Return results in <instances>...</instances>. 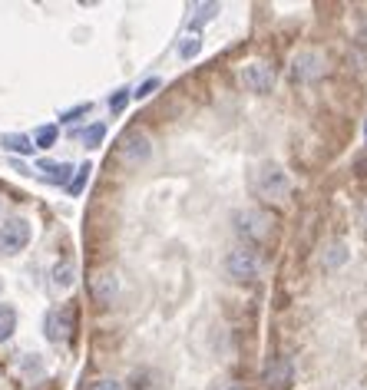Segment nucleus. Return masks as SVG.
<instances>
[{
    "instance_id": "obj_1",
    "label": "nucleus",
    "mask_w": 367,
    "mask_h": 390,
    "mask_svg": "<svg viewBox=\"0 0 367 390\" xmlns=\"http://www.w3.org/2000/svg\"><path fill=\"white\" fill-rule=\"evenodd\" d=\"M255 192L265 195V199H288L292 192V179L288 172L275 163H265L259 165V172H255Z\"/></svg>"
},
{
    "instance_id": "obj_2",
    "label": "nucleus",
    "mask_w": 367,
    "mask_h": 390,
    "mask_svg": "<svg viewBox=\"0 0 367 390\" xmlns=\"http://www.w3.org/2000/svg\"><path fill=\"white\" fill-rule=\"evenodd\" d=\"M152 156V139L146 136V132H126L123 136V142H119V159L130 165V169H139L142 163H149Z\"/></svg>"
},
{
    "instance_id": "obj_3",
    "label": "nucleus",
    "mask_w": 367,
    "mask_h": 390,
    "mask_svg": "<svg viewBox=\"0 0 367 390\" xmlns=\"http://www.w3.org/2000/svg\"><path fill=\"white\" fill-rule=\"evenodd\" d=\"M225 271L235 278V282H255L261 275V261L255 258L251 249H232L225 258Z\"/></svg>"
},
{
    "instance_id": "obj_4",
    "label": "nucleus",
    "mask_w": 367,
    "mask_h": 390,
    "mask_svg": "<svg viewBox=\"0 0 367 390\" xmlns=\"http://www.w3.org/2000/svg\"><path fill=\"white\" fill-rule=\"evenodd\" d=\"M235 232L238 235H245L249 241H265L271 232V218L259 208H245V212H235Z\"/></svg>"
},
{
    "instance_id": "obj_5",
    "label": "nucleus",
    "mask_w": 367,
    "mask_h": 390,
    "mask_svg": "<svg viewBox=\"0 0 367 390\" xmlns=\"http://www.w3.org/2000/svg\"><path fill=\"white\" fill-rule=\"evenodd\" d=\"M30 245V222L27 218H7L0 225V251L4 255H17Z\"/></svg>"
},
{
    "instance_id": "obj_6",
    "label": "nucleus",
    "mask_w": 367,
    "mask_h": 390,
    "mask_svg": "<svg viewBox=\"0 0 367 390\" xmlns=\"http://www.w3.org/2000/svg\"><path fill=\"white\" fill-rule=\"evenodd\" d=\"M242 83H245V89H251V93H268V89L275 87V70H271L265 60H255V63H249L242 70Z\"/></svg>"
},
{
    "instance_id": "obj_7",
    "label": "nucleus",
    "mask_w": 367,
    "mask_h": 390,
    "mask_svg": "<svg viewBox=\"0 0 367 390\" xmlns=\"http://www.w3.org/2000/svg\"><path fill=\"white\" fill-rule=\"evenodd\" d=\"M89 291H93V298H97L99 304L116 301V294H119L116 275H113V271H99V275H93V278H89Z\"/></svg>"
},
{
    "instance_id": "obj_8",
    "label": "nucleus",
    "mask_w": 367,
    "mask_h": 390,
    "mask_svg": "<svg viewBox=\"0 0 367 390\" xmlns=\"http://www.w3.org/2000/svg\"><path fill=\"white\" fill-rule=\"evenodd\" d=\"M324 70H328V63H324L321 54H301V56H294V76H298V80H318Z\"/></svg>"
},
{
    "instance_id": "obj_9",
    "label": "nucleus",
    "mask_w": 367,
    "mask_h": 390,
    "mask_svg": "<svg viewBox=\"0 0 367 390\" xmlns=\"http://www.w3.org/2000/svg\"><path fill=\"white\" fill-rule=\"evenodd\" d=\"M44 331L50 341H66L70 337V311H50Z\"/></svg>"
},
{
    "instance_id": "obj_10",
    "label": "nucleus",
    "mask_w": 367,
    "mask_h": 390,
    "mask_svg": "<svg viewBox=\"0 0 367 390\" xmlns=\"http://www.w3.org/2000/svg\"><path fill=\"white\" fill-rule=\"evenodd\" d=\"M37 169H44V179L46 182H56V185H63V182H70V175H73V165L70 163H40Z\"/></svg>"
},
{
    "instance_id": "obj_11",
    "label": "nucleus",
    "mask_w": 367,
    "mask_h": 390,
    "mask_svg": "<svg viewBox=\"0 0 367 390\" xmlns=\"http://www.w3.org/2000/svg\"><path fill=\"white\" fill-rule=\"evenodd\" d=\"M0 146H4L7 152H20V156H30L33 152L30 136H23V132H7V136L0 139Z\"/></svg>"
},
{
    "instance_id": "obj_12",
    "label": "nucleus",
    "mask_w": 367,
    "mask_h": 390,
    "mask_svg": "<svg viewBox=\"0 0 367 390\" xmlns=\"http://www.w3.org/2000/svg\"><path fill=\"white\" fill-rule=\"evenodd\" d=\"M56 139H60V126L56 122H46V126H40V130L33 132V146H40V149H50V146H56Z\"/></svg>"
},
{
    "instance_id": "obj_13",
    "label": "nucleus",
    "mask_w": 367,
    "mask_h": 390,
    "mask_svg": "<svg viewBox=\"0 0 367 390\" xmlns=\"http://www.w3.org/2000/svg\"><path fill=\"white\" fill-rule=\"evenodd\" d=\"M76 282V265L73 261H56L54 265V284L56 288H70Z\"/></svg>"
},
{
    "instance_id": "obj_14",
    "label": "nucleus",
    "mask_w": 367,
    "mask_h": 390,
    "mask_svg": "<svg viewBox=\"0 0 367 390\" xmlns=\"http://www.w3.org/2000/svg\"><path fill=\"white\" fill-rule=\"evenodd\" d=\"M17 331V311L11 304H0V341H11Z\"/></svg>"
},
{
    "instance_id": "obj_15",
    "label": "nucleus",
    "mask_w": 367,
    "mask_h": 390,
    "mask_svg": "<svg viewBox=\"0 0 367 390\" xmlns=\"http://www.w3.org/2000/svg\"><path fill=\"white\" fill-rule=\"evenodd\" d=\"M288 377H292V364H288V360H281L278 367H268V370H265V384H268V387H281V384H285Z\"/></svg>"
},
{
    "instance_id": "obj_16",
    "label": "nucleus",
    "mask_w": 367,
    "mask_h": 390,
    "mask_svg": "<svg viewBox=\"0 0 367 390\" xmlns=\"http://www.w3.org/2000/svg\"><path fill=\"white\" fill-rule=\"evenodd\" d=\"M80 139H83V146H87V149H97L99 142L106 139V126H103V122H93V126H87V130H83V136H80Z\"/></svg>"
},
{
    "instance_id": "obj_17",
    "label": "nucleus",
    "mask_w": 367,
    "mask_h": 390,
    "mask_svg": "<svg viewBox=\"0 0 367 390\" xmlns=\"http://www.w3.org/2000/svg\"><path fill=\"white\" fill-rule=\"evenodd\" d=\"M347 255H351V251L344 249V245H331V249L324 251V268H341V265H344L347 261Z\"/></svg>"
},
{
    "instance_id": "obj_18",
    "label": "nucleus",
    "mask_w": 367,
    "mask_h": 390,
    "mask_svg": "<svg viewBox=\"0 0 367 390\" xmlns=\"http://www.w3.org/2000/svg\"><path fill=\"white\" fill-rule=\"evenodd\" d=\"M89 169H93L89 163H83L80 169H76V179H70V185H66V189H70V195H80L83 189H87V182H89Z\"/></svg>"
},
{
    "instance_id": "obj_19",
    "label": "nucleus",
    "mask_w": 367,
    "mask_h": 390,
    "mask_svg": "<svg viewBox=\"0 0 367 390\" xmlns=\"http://www.w3.org/2000/svg\"><path fill=\"white\" fill-rule=\"evenodd\" d=\"M216 13H218V4H199V7H195V27H199V23H206V20H212Z\"/></svg>"
},
{
    "instance_id": "obj_20",
    "label": "nucleus",
    "mask_w": 367,
    "mask_h": 390,
    "mask_svg": "<svg viewBox=\"0 0 367 390\" xmlns=\"http://www.w3.org/2000/svg\"><path fill=\"white\" fill-rule=\"evenodd\" d=\"M199 46H202V40H199V37H189V40L179 44V56H182V60H192V56L199 54Z\"/></svg>"
},
{
    "instance_id": "obj_21",
    "label": "nucleus",
    "mask_w": 367,
    "mask_h": 390,
    "mask_svg": "<svg viewBox=\"0 0 367 390\" xmlns=\"http://www.w3.org/2000/svg\"><path fill=\"white\" fill-rule=\"evenodd\" d=\"M156 89H159V80L152 76V80H146V83H142V87L136 89V93H132V96H136V99H149L152 93H156Z\"/></svg>"
},
{
    "instance_id": "obj_22",
    "label": "nucleus",
    "mask_w": 367,
    "mask_h": 390,
    "mask_svg": "<svg viewBox=\"0 0 367 390\" xmlns=\"http://www.w3.org/2000/svg\"><path fill=\"white\" fill-rule=\"evenodd\" d=\"M87 390H123V384H119V380H113V377H99V380H93Z\"/></svg>"
},
{
    "instance_id": "obj_23",
    "label": "nucleus",
    "mask_w": 367,
    "mask_h": 390,
    "mask_svg": "<svg viewBox=\"0 0 367 390\" xmlns=\"http://www.w3.org/2000/svg\"><path fill=\"white\" fill-rule=\"evenodd\" d=\"M126 103H130V93H126V89H119L116 96H109V109H113V113H123Z\"/></svg>"
},
{
    "instance_id": "obj_24",
    "label": "nucleus",
    "mask_w": 367,
    "mask_h": 390,
    "mask_svg": "<svg viewBox=\"0 0 367 390\" xmlns=\"http://www.w3.org/2000/svg\"><path fill=\"white\" fill-rule=\"evenodd\" d=\"M83 113H89V103H83V106H76V109H66L60 120H63V122H73V120H80Z\"/></svg>"
},
{
    "instance_id": "obj_25",
    "label": "nucleus",
    "mask_w": 367,
    "mask_h": 390,
    "mask_svg": "<svg viewBox=\"0 0 367 390\" xmlns=\"http://www.w3.org/2000/svg\"><path fill=\"white\" fill-rule=\"evenodd\" d=\"M361 222H364V232H367V208H364V215H361Z\"/></svg>"
},
{
    "instance_id": "obj_26",
    "label": "nucleus",
    "mask_w": 367,
    "mask_h": 390,
    "mask_svg": "<svg viewBox=\"0 0 367 390\" xmlns=\"http://www.w3.org/2000/svg\"><path fill=\"white\" fill-rule=\"evenodd\" d=\"M0 291H4V278H0Z\"/></svg>"
},
{
    "instance_id": "obj_27",
    "label": "nucleus",
    "mask_w": 367,
    "mask_h": 390,
    "mask_svg": "<svg viewBox=\"0 0 367 390\" xmlns=\"http://www.w3.org/2000/svg\"><path fill=\"white\" fill-rule=\"evenodd\" d=\"M364 37H367V27H364Z\"/></svg>"
},
{
    "instance_id": "obj_28",
    "label": "nucleus",
    "mask_w": 367,
    "mask_h": 390,
    "mask_svg": "<svg viewBox=\"0 0 367 390\" xmlns=\"http://www.w3.org/2000/svg\"><path fill=\"white\" fill-rule=\"evenodd\" d=\"M364 132H367V126H364Z\"/></svg>"
}]
</instances>
